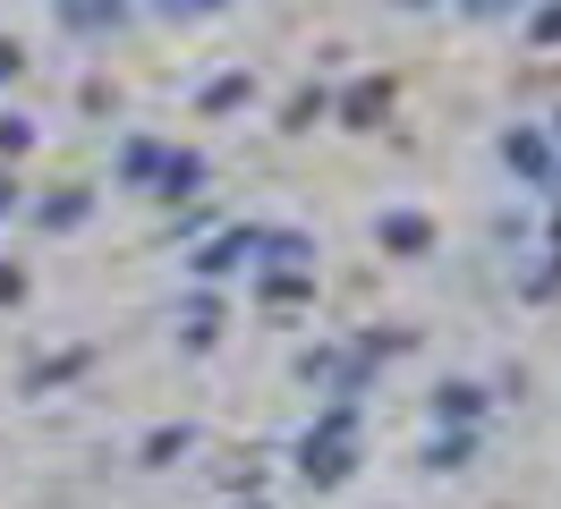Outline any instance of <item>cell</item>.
<instances>
[{"mask_svg": "<svg viewBox=\"0 0 561 509\" xmlns=\"http://www.w3.org/2000/svg\"><path fill=\"white\" fill-rule=\"evenodd\" d=\"M350 450H357V425H350V407H332L316 433H307V475H316V484H341V475H350Z\"/></svg>", "mask_w": 561, "mask_h": 509, "instance_id": "obj_1", "label": "cell"}, {"mask_svg": "<svg viewBox=\"0 0 561 509\" xmlns=\"http://www.w3.org/2000/svg\"><path fill=\"white\" fill-rule=\"evenodd\" d=\"M383 85H375V77H366V85H350V94H341V111H350V128H375V119H383Z\"/></svg>", "mask_w": 561, "mask_h": 509, "instance_id": "obj_2", "label": "cell"}, {"mask_svg": "<svg viewBox=\"0 0 561 509\" xmlns=\"http://www.w3.org/2000/svg\"><path fill=\"white\" fill-rule=\"evenodd\" d=\"M383 246L417 255V246H425V221H417V212H383Z\"/></svg>", "mask_w": 561, "mask_h": 509, "instance_id": "obj_3", "label": "cell"}, {"mask_svg": "<svg viewBox=\"0 0 561 509\" xmlns=\"http://www.w3.org/2000/svg\"><path fill=\"white\" fill-rule=\"evenodd\" d=\"M69 26H119V0H60Z\"/></svg>", "mask_w": 561, "mask_h": 509, "instance_id": "obj_4", "label": "cell"}, {"mask_svg": "<svg viewBox=\"0 0 561 509\" xmlns=\"http://www.w3.org/2000/svg\"><path fill=\"white\" fill-rule=\"evenodd\" d=\"M502 153H511V170H527V178H545V144H536V136H511Z\"/></svg>", "mask_w": 561, "mask_h": 509, "instance_id": "obj_5", "label": "cell"}, {"mask_svg": "<svg viewBox=\"0 0 561 509\" xmlns=\"http://www.w3.org/2000/svg\"><path fill=\"white\" fill-rule=\"evenodd\" d=\"M162 162H171V153H153V144H128V153H119V170H128V178H153Z\"/></svg>", "mask_w": 561, "mask_h": 509, "instance_id": "obj_6", "label": "cell"}, {"mask_svg": "<svg viewBox=\"0 0 561 509\" xmlns=\"http://www.w3.org/2000/svg\"><path fill=\"white\" fill-rule=\"evenodd\" d=\"M43 221H51V230H77V221H85V196H60V204H43Z\"/></svg>", "mask_w": 561, "mask_h": 509, "instance_id": "obj_7", "label": "cell"}, {"mask_svg": "<svg viewBox=\"0 0 561 509\" xmlns=\"http://www.w3.org/2000/svg\"><path fill=\"white\" fill-rule=\"evenodd\" d=\"M171 18H205V9H221V0H162Z\"/></svg>", "mask_w": 561, "mask_h": 509, "instance_id": "obj_8", "label": "cell"}, {"mask_svg": "<svg viewBox=\"0 0 561 509\" xmlns=\"http://www.w3.org/2000/svg\"><path fill=\"white\" fill-rule=\"evenodd\" d=\"M0 77H18V51H9V43H0Z\"/></svg>", "mask_w": 561, "mask_h": 509, "instance_id": "obj_9", "label": "cell"}, {"mask_svg": "<svg viewBox=\"0 0 561 509\" xmlns=\"http://www.w3.org/2000/svg\"><path fill=\"white\" fill-rule=\"evenodd\" d=\"M0 298H18V271H0Z\"/></svg>", "mask_w": 561, "mask_h": 509, "instance_id": "obj_10", "label": "cell"}, {"mask_svg": "<svg viewBox=\"0 0 561 509\" xmlns=\"http://www.w3.org/2000/svg\"><path fill=\"white\" fill-rule=\"evenodd\" d=\"M468 9H477V18H493V9H502V0H468Z\"/></svg>", "mask_w": 561, "mask_h": 509, "instance_id": "obj_11", "label": "cell"}, {"mask_svg": "<svg viewBox=\"0 0 561 509\" xmlns=\"http://www.w3.org/2000/svg\"><path fill=\"white\" fill-rule=\"evenodd\" d=\"M409 9H425V0H409Z\"/></svg>", "mask_w": 561, "mask_h": 509, "instance_id": "obj_12", "label": "cell"}, {"mask_svg": "<svg viewBox=\"0 0 561 509\" xmlns=\"http://www.w3.org/2000/svg\"><path fill=\"white\" fill-rule=\"evenodd\" d=\"M0 212H9V196H0Z\"/></svg>", "mask_w": 561, "mask_h": 509, "instance_id": "obj_13", "label": "cell"}]
</instances>
